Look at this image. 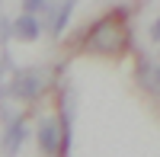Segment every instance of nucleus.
Returning a JSON list of instances; mask_svg holds the SVG:
<instances>
[{"instance_id":"1a4fd4ad","label":"nucleus","mask_w":160,"mask_h":157,"mask_svg":"<svg viewBox=\"0 0 160 157\" xmlns=\"http://www.w3.org/2000/svg\"><path fill=\"white\" fill-rule=\"evenodd\" d=\"M10 42V19H7V13L0 10V48H3Z\"/></svg>"},{"instance_id":"423d86ee","label":"nucleus","mask_w":160,"mask_h":157,"mask_svg":"<svg viewBox=\"0 0 160 157\" xmlns=\"http://www.w3.org/2000/svg\"><path fill=\"white\" fill-rule=\"evenodd\" d=\"M38 35H42V23L35 16L19 13L16 19H10V38H16V42H35Z\"/></svg>"},{"instance_id":"9b49d317","label":"nucleus","mask_w":160,"mask_h":157,"mask_svg":"<svg viewBox=\"0 0 160 157\" xmlns=\"http://www.w3.org/2000/svg\"><path fill=\"white\" fill-rule=\"evenodd\" d=\"M154 87L160 90V68H157V74H154Z\"/></svg>"},{"instance_id":"9d476101","label":"nucleus","mask_w":160,"mask_h":157,"mask_svg":"<svg viewBox=\"0 0 160 157\" xmlns=\"http://www.w3.org/2000/svg\"><path fill=\"white\" fill-rule=\"evenodd\" d=\"M151 38H154V42H160V16L151 23Z\"/></svg>"},{"instance_id":"f257e3e1","label":"nucleus","mask_w":160,"mask_h":157,"mask_svg":"<svg viewBox=\"0 0 160 157\" xmlns=\"http://www.w3.org/2000/svg\"><path fill=\"white\" fill-rule=\"evenodd\" d=\"M128 38H131V29H128V23H125V10L115 7L112 13L99 16V19L83 32V48L90 51V55L118 58V55H125Z\"/></svg>"},{"instance_id":"39448f33","label":"nucleus","mask_w":160,"mask_h":157,"mask_svg":"<svg viewBox=\"0 0 160 157\" xmlns=\"http://www.w3.org/2000/svg\"><path fill=\"white\" fill-rule=\"evenodd\" d=\"M22 115H26V103L13 96L10 87H0V119H3V125L22 122Z\"/></svg>"},{"instance_id":"6e6552de","label":"nucleus","mask_w":160,"mask_h":157,"mask_svg":"<svg viewBox=\"0 0 160 157\" xmlns=\"http://www.w3.org/2000/svg\"><path fill=\"white\" fill-rule=\"evenodd\" d=\"M48 7H51L48 0H22V13H26V16H35V19H38V16L45 19Z\"/></svg>"},{"instance_id":"7ed1b4c3","label":"nucleus","mask_w":160,"mask_h":157,"mask_svg":"<svg viewBox=\"0 0 160 157\" xmlns=\"http://www.w3.org/2000/svg\"><path fill=\"white\" fill-rule=\"evenodd\" d=\"M38 151L42 157H61V122L55 115H45L38 122Z\"/></svg>"},{"instance_id":"0eeeda50","label":"nucleus","mask_w":160,"mask_h":157,"mask_svg":"<svg viewBox=\"0 0 160 157\" xmlns=\"http://www.w3.org/2000/svg\"><path fill=\"white\" fill-rule=\"evenodd\" d=\"M26 122H16V125H7L3 128V138H0V154L3 157H16L19 148H22V141H26Z\"/></svg>"},{"instance_id":"f03ea898","label":"nucleus","mask_w":160,"mask_h":157,"mask_svg":"<svg viewBox=\"0 0 160 157\" xmlns=\"http://www.w3.org/2000/svg\"><path fill=\"white\" fill-rule=\"evenodd\" d=\"M13 90V96L22 103H32L42 93H48L55 87V68H45V64H35V68H19L13 71V80L7 84Z\"/></svg>"},{"instance_id":"20e7f679","label":"nucleus","mask_w":160,"mask_h":157,"mask_svg":"<svg viewBox=\"0 0 160 157\" xmlns=\"http://www.w3.org/2000/svg\"><path fill=\"white\" fill-rule=\"evenodd\" d=\"M71 13H74V3H71V0L51 3V7H48V13H45V19H42V26H45V29L55 35V38H58V35L64 32V26L71 23Z\"/></svg>"}]
</instances>
